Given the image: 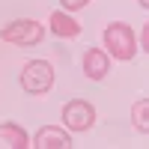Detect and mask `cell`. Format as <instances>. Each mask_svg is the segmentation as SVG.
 I'll use <instances>...</instances> for the list:
<instances>
[{"label": "cell", "instance_id": "obj_1", "mask_svg": "<svg viewBox=\"0 0 149 149\" xmlns=\"http://www.w3.org/2000/svg\"><path fill=\"white\" fill-rule=\"evenodd\" d=\"M104 48L110 51V57H116V60H131L134 54H137L134 30L128 27V24H122V21L107 24V30H104Z\"/></svg>", "mask_w": 149, "mask_h": 149}, {"label": "cell", "instance_id": "obj_2", "mask_svg": "<svg viewBox=\"0 0 149 149\" xmlns=\"http://www.w3.org/2000/svg\"><path fill=\"white\" fill-rule=\"evenodd\" d=\"M54 86V66L48 60H30L21 69V90L30 95H42Z\"/></svg>", "mask_w": 149, "mask_h": 149}, {"label": "cell", "instance_id": "obj_3", "mask_svg": "<svg viewBox=\"0 0 149 149\" xmlns=\"http://www.w3.org/2000/svg\"><path fill=\"white\" fill-rule=\"evenodd\" d=\"M0 39L9 42V45H18V48H30V45H39L45 39V27L33 18H21V21H9L3 30H0Z\"/></svg>", "mask_w": 149, "mask_h": 149}, {"label": "cell", "instance_id": "obj_4", "mask_svg": "<svg viewBox=\"0 0 149 149\" xmlns=\"http://www.w3.org/2000/svg\"><path fill=\"white\" fill-rule=\"evenodd\" d=\"M95 122V110L90 102H84V98H72V102H66L63 107V125L69 131H90Z\"/></svg>", "mask_w": 149, "mask_h": 149}, {"label": "cell", "instance_id": "obj_5", "mask_svg": "<svg viewBox=\"0 0 149 149\" xmlns=\"http://www.w3.org/2000/svg\"><path fill=\"white\" fill-rule=\"evenodd\" d=\"M33 146H39V149H69V146H72V137H69L66 128L45 125V128H39V134H36Z\"/></svg>", "mask_w": 149, "mask_h": 149}, {"label": "cell", "instance_id": "obj_6", "mask_svg": "<svg viewBox=\"0 0 149 149\" xmlns=\"http://www.w3.org/2000/svg\"><path fill=\"white\" fill-rule=\"evenodd\" d=\"M110 69V60L107 54L102 51V48H86V54H84V74L90 81H102L104 74Z\"/></svg>", "mask_w": 149, "mask_h": 149}, {"label": "cell", "instance_id": "obj_7", "mask_svg": "<svg viewBox=\"0 0 149 149\" xmlns=\"http://www.w3.org/2000/svg\"><path fill=\"white\" fill-rule=\"evenodd\" d=\"M48 24H51V33L57 36V39H74V36L81 33V24L74 21L66 9H57L51 12V18H48Z\"/></svg>", "mask_w": 149, "mask_h": 149}, {"label": "cell", "instance_id": "obj_8", "mask_svg": "<svg viewBox=\"0 0 149 149\" xmlns=\"http://www.w3.org/2000/svg\"><path fill=\"white\" fill-rule=\"evenodd\" d=\"M0 137H3V143L12 146V149H27L30 146L27 131H24L18 122H3V125H0Z\"/></svg>", "mask_w": 149, "mask_h": 149}, {"label": "cell", "instance_id": "obj_9", "mask_svg": "<svg viewBox=\"0 0 149 149\" xmlns=\"http://www.w3.org/2000/svg\"><path fill=\"white\" fill-rule=\"evenodd\" d=\"M149 98H140L137 104L131 107V119H134V128H137L140 134H149Z\"/></svg>", "mask_w": 149, "mask_h": 149}, {"label": "cell", "instance_id": "obj_10", "mask_svg": "<svg viewBox=\"0 0 149 149\" xmlns=\"http://www.w3.org/2000/svg\"><path fill=\"white\" fill-rule=\"evenodd\" d=\"M60 3H63L66 12H78V9H84L86 3H90V0H60Z\"/></svg>", "mask_w": 149, "mask_h": 149}, {"label": "cell", "instance_id": "obj_11", "mask_svg": "<svg viewBox=\"0 0 149 149\" xmlns=\"http://www.w3.org/2000/svg\"><path fill=\"white\" fill-rule=\"evenodd\" d=\"M140 48H143V51H149V30H146V27L140 30Z\"/></svg>", "mask_w": 149, "mask_h": 149}, {"label": "cell", "instance_id": "obj_12", "mask_svg": "<svg viewBox=\"0 0 149 149\" xmlns=\"http://www.w3.org/2000/svg\"><path fill=\"white\" fill-rule=\"evenodd\" d=\"M137 3H140V6H143V9H146V6H149V0H137Z\"/></svg>", "mask_w": 149, "mask_h": 149}]
</instances>
